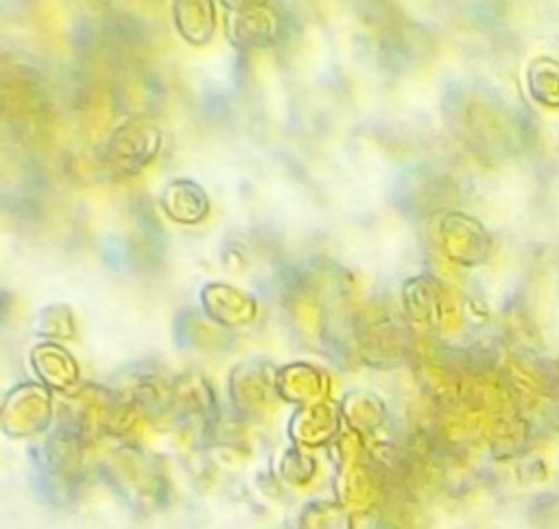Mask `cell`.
Here are the masks:
<instances>
[{"mask_svg":"<svg viewBox=\"0 0 559 529\" xmlns=\"http://www.w3.org/2000/svg\"><path fill=\"white\" fill-rule=\"evenodd\" d=\"M526 74L531 96L546 107H559V61L537 57L531 61Z\"/></svg>","mask_w":559,"mask_h":529,"instance_id":"obj_1","label":"cell"},{"mask_svg":"<svg viewBox=\"0 0 559 529\" xmlns=\"http://www.w3.org/2000/svg\"><path fill=\"white\" fill-rule=\"evenodd\" d=\"M301 529H352V518L341 505H308L301 514Z\"/></svg>","mask_w":559,"mask_h":529,"instance_id":"obj_2","label":"cell"}]
</instances>
